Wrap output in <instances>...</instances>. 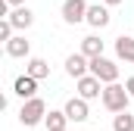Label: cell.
I'll return each instance as SVG.
<instances>
[{
  "label": "cell",
  "instance_id": "8992f818",
  "mask_svg": "<svg viewBox=\"0 0 134 131\" xmlns=\"http://www.w3.org/2000/svg\"><path fill=\"white\" fill-rule=\"evenodd\" d=\"M66 75L69 78H84V75H91V59L84 56V53H69L66 56Z\"/></svg>",
  "mask_w": 134,
  "mask_h": 131
},
{
  "label": "cell",
  "instance_id": "ac0fdd59",
  "mask_svg": "<svg viewBox=\"0 0 134 131\" xmlns=\"http://www.w3.org/2000/svg\"><path fill=\"white\" fill-rule=\"evenodd\" d=\"M125 91H128V94H131V100H134V75L128 78V81H125Z\"/></svg>",
  "mask_w": 134,
  "mask_h": 131
},
{
  "label": "cell",
  "instance_id": "52a82bcc",
  "mask_svg": "<svg viewBox=\"0 0 134 131\" xmlns=\"http://www.w3.org/2000/svg\"><path fill=\"white\" fill-rule=\"evenodd\" d=\"M63 112L69 116V122H87V119H91V109H87V100H81V97H72V100H66Z\"/></svg>",
  "mask_w": 134,
  "mask_h": 131
},
{
  "label": "cell",
  "instance_id": "e0dca14e",
  "mask_svg": "<svg viewBox=\"0 0 134 131\" xmlns=\"http://www.w3.org/2000/svg\"><path fill=\"white\" fill-rule=\"evenodd\" d=\"M16 28H13V22H9V19H0V41H3V44H9V41H13V37H16Z\"/></svg>",
  "mask_w": 134,
  "mask_h": 131
},
{
  "label": "cell",
  "instance_id": "6da1fadb",
  "mask_svg": "<svg viewBox=\"0 0 134 131\" xmlns=\"http://www.w3.org/2000/svg\"><path fill=\"white\" fill-rule=\"evenodd\" d=\"M103 106L112 112V116H119V112H128V103H131V94L125 91V84H106L103 88Z\"/></svg>",
  "mask_w": 134,
  "mask_h": 131
},
{
  "label": "cell",
  "instance_id": "ba28073f",
  "mask_svg": "<svg viewBox=\"0 0 134 131\" xmlns=\"http://www.w3.org/2000/svg\"><path fill=\"white\" fill-rule=\"evenodd\" d=\"M109 19H112V16H109V6H106V3H91V6H87V19H84V22H87L91 28H106Z\"/></svg>",
  "mask_w": 134,
  "mask_h": 131
},
{
  "label": "cell",
  "instance_id": "d6986e66",
  "mask_svg": "<svg viewBox=\"0 0 134 131\" xmlns=\"http://www.w3.org/2000/svg\"><path fill=\"white\" fill-rule=\"evenodd\" d=\"M6 6H13V9H19V6H25V0H3Z\"/></svg>",
  "mask_w": 134,
  "mask_h": 131
},
{
  "label": "cell",
  "instance_id": "2e32d148",
  "mask_svg": "<svg viewBox=\"0 0 134 131\" xmlns=\"http://www.w3.org/2000/svg\"><path fill=\"white\" fill-rule=\"evenodd\" d=\"M112 128H115V131H134V116H131V112L112 116Z\"/></svg>",
  "mask_w": 134,
  "mask_h": 131
},
{
  "label": "cell",
  "instance_id": "9c48e42d",
  "mask_svg": "<svg viewBox=\"0 0 134 131\" xmlns=\"http://www.w3.org/2000/svg\"><path fill=\"white\" fill-rule=\"evenodd\" d=\"M13 94L22 97V103H25V100H34L37 97V81H34L31 75H19V78L13 81Z\"/></svg>",
  "mask_w": 134,
  "mask_h": 131
},
{
  "label": "cell",
  "instance_id": "4fadbf2b",
  "mask_svg": "<svg viewBox=\"0 0 134 131\" xmlns=\"http://www.w3.org/2000/svg\"><path fill=\"white\" fill-rule=\"evenodd\" d=\"M78 53H84L87 59H97V56H103V41L97 37V34L81 37V50H78Z\"/></svg>",
  "mask_w": 134,
  "mask_h": 131
},
{
  "label": "cell",
  "instance_id": "5b68a950",
  "mask_svg": "<svg viewBox=\"0 0 134 131\" xmlns=\"http://www.w3.org/2000/svg\"><path fill=\"white\" fill-rule=\"evenodd\" d=\"M75 88H78V97L81 100H97V97H103V84L100 78H94V75H84V78H78L75 81Z\"/></svg>",
  "mask_w": 134,
  "mask_h": 131
},
{
  "label": "cell",
  "instance_id": "3957f363",
  "mask_svg": "<svg viewBox=\"0 0 134 131\" xmlns=\"http://www.w3.org/2000/svg\"><path fill=\"white\" fill-rule=\"evenodd\" d=\"M91 75L100 78L103 84H119V66L112 63V59H106V56L91 59Z\"/></svg>",
  "mask_w": 134,
  "mask_h": 131
},
{
  "label": "cell",
  "instance_id": "9a60e30c",
  "mask_svg": "<svg viewBox=\"0 0 134 131\" xmlns=\"http://www.w3.org/2000/svg\"><path fill=\"white\" fill-rule=\"evenodd\" d=\"M44 125H47V131H66L69 116L63 112V109H50V112H47V119H44Z\"/></svg>",
  "mask_w": 134,
  "mask_h": 131
},
{
  "label": "cell",
  "instance_id": "5bb4252c",
  "mask_svg": "<svg viewBox=\"0 0 134 131\" xmlns=\"http://www.w3.org/2000/svg\"><path fill=\"white\" fill-rule=\"evenodd\" d=\"M25 75H31L34 81H41V78H47V75H50V63H47V59H41V56H31L28 66H25Z\"/></svg>",
  "mask_w": 134,
  "mask_h": 131
},
{
  "label": "cell",
  "instance_id": "30bf717a",
  "mask_svg": "<svg viewBox=\"0 0 134 131\" xmlns=\"http://www.w3.org/2000/svg\"><path fill=\"white\" fill-rule=\"evenodd\" d=\"M6 56H13V59H31V41H25V34H16L6 44Z\"/></svg>",
  "mask_w": 134,
  "mask_h": 131
},
{
  "label": "cell",
  "instance_id": "7c38bea8",
  "mask_svg": "<svg viewBox=\"0 0 134 131\" xmlns=\"http://www.w3.org/2000/svg\"><path fill=\"white\" fill-rule=\"evenodd\" d=\"M115 56H119L122 63H134V37L131 34L115 37Z\"/></svg>",
  "mask_w": 134,
  "mask_h": 131
},
{
  "label": "cell",
  "instance_id": "277c9868",
  "mask_svg": "<svg viewBox=\"0 0 134 131\" xmlns=\"http://www.w3.org/2000/svg\"><path fill=\"white\" fill-rule=\"evenodd\" d=\"M87 6L91 3H84V0H63V22L66 25H78V22H84L87 19Z\"/></svg>",
  "mask_w": 134,
  "mask_h": 131
},
{
  "label": "cell",
  "instance_id": "8fae6325",
  "mask_svg": "<svg viewBox=\"0 0 134 131\" xmlns=\"http://www.w3.org/2000/svg\"><path fill=\"white\" fill-rule=\"evenodd\" d=\"M6 19L13 22V28H16V31H25V28H31V25H34V13L28 9V6H19V9H13Z\"/></svg>",
  "mask_w": 134,
  "mask_h": 131
},
{
  "label": "cell",
  "instance_id": "7a4b0ae2",
  "mask_svg": "<svg viewBox=\"0 0 134 131\" xmlns=\"http://www.w3.org/2000/svg\"><path fill=\"white\" fill-rule=\"evenodd\" d=\"M47 119V103L41 97H34V100H25L22 103V109H19V122L25 125V128H34V125H41Z\"/></svg>",
  "mask_w": 134,
  "mask_h": 131
},
{
  "label": "cell",
  "instance_id": "ffe728a7",
  "mask_svg": "<svg viewBox=\"0 0 134 131\" xmlns=\"http://www.w3.org/2000/svg\"><path fill=\"white\" fill-rule=\"evenodd\" d=\"M106 6H119V3H125V0H103Z\"/></svg>",
  "mask_w": 134,
  "mask_h": 131
}]
</instances>
